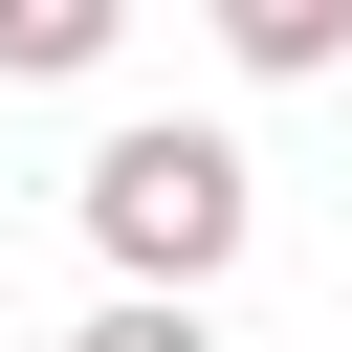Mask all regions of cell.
<instances>
[{"label": "cell", "mask_w": 352, "mask_h": 352, "mask_svg": "<svg viewBox=\"0 0 352 352\" xmlns=\"http://www.w3.org/2000/svg\"><path fill=\"white\" fill-rule=\"evenodd\" d=\"M66 198H88L110 286H220V264L264 242V176H242V132H176V110H154V132H110Z\"/></svg>", "instance_id": "obj_1"}, {"label": "cell", "mask_w": 352, "mask_h": 352, "mask_svg": "<svg viewBox=\"0 0 352 352\" xmlns=\"http://www.w3.org/2000/svg\"><path fill=\"white\" fill-rule=\"evenodd\" d=\"M198 22H220V66H264V88L352 66V0H198Z\"/></svg>", "instance_id": "obj_2"}, {"label": "cell", "mask_w": 352, "mask_h": 352, "mask_svg": "<svg viewBox=\"0 0 352 352\" xmlns=\"http://www.w3.org/2000/svg\"><path fill=\"white\" fill-rule=\"evenodd\" d=\"M66 352H220V330H198V286H110V308H88Z\"/></svg>", "instance_id": "obj_4"}, {"label": "cell", "mask_w": 352, "mask_h": 352, "mask_svg": "<svg viewBox=\"0 0 352 352\" xmlns=\"http://www.w3.org/2000/svg\"><path fill=\"white\" fill-rule=\"evenodd\" d=\"M132 44V0H0V88H88Z\"/></svg>", "instance_id": "obj_3"}]
</instances>
